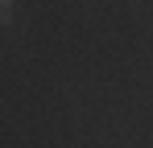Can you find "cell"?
<instances>
[{"label": "cell", "mask_w": 153, "mask_h": 148, "mask_svg": "<svg viewBox=\"0 0 153 148\" xmlns=\"http://www.w3.org/2000/svg\"><path fill=\"white\" fill-rule=\"evenodd\" d=\"M13 21V0H0V25Z\"/></svg>", "instance_id": "6da1fadb"}]
</instances>
